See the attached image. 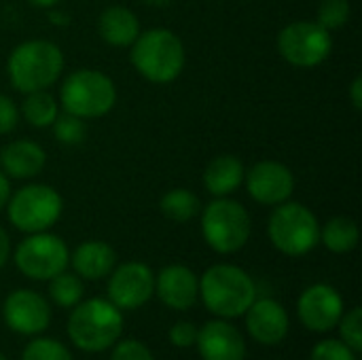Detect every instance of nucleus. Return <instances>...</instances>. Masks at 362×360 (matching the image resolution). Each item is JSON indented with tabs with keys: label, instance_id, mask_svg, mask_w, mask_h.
Returning a JSON list of instances; mask_svg holds the SVG:
<instances>
[{
	"label": "nucleus",
	"instance_id": "ddd939ff",
	"mask_svg": "<svg viewBox=\"0 0 362 360\" xmlns=\"http://www.w3.org/2000/svg\"><path fill=\"white\" fill-rule=\"evenodd\" d=\"M297 312L310 331L325 333L339 325L344 316V299L333 286L314 284L301 293Z\"/></svg>",
	"mask_w": 362,
	"mask_h": 360
},
{
	"label": "nucleus",
	"instance_id": "dca6fc26",
	"mask_svg": "<svg viewBox=\"0 0 362 360\" xmlns=\"http://www.w3.org/2000/svg\"><path fill=\"white\" fill-rule=\"evenodd\" d=\"M155 293L172 310H189L199 295V278L187 265H168L155 276Z\"/></svg>",
	"mask_w": 362,
	"mask_h": 360
},
{
	"label": "nucleus",
	"instance_id": "6e6552de",
	"mask_svg": "<svg viewBox=\"0 0 362 360\" xmlns=\"http://www.w3.org/2000/svg\"><path fill=\"white\" fill-rule=\"evenodd\" d=\"M64 212L62 195L49 185H25L11 193L6 202V214L15 229L23 233L49 231Z\"/></svg>",
	"mask_w": 362,
	"mask_h": 360
},
{
	"label": "nucleus",
	"instance_id": "2f4dec72",
	"mask_svg": "<svg viewBox=\"0 0 362 360\" xmlns=\"http://www.w3.org/2000/svg\"><path fill=\"white\" fill-rule=\"evenodd\" d=\"M19 123V108L17 104L6 98L4 93H0V136L11 134Z\"/></svg>",
	"mask_w": 362,
	"mask_h": 360
},
{
	"label": "nucleus",
	"instance_id": "0eeeda50",
	"mask_svg": "<svg viewBox=\"0 0 362 360\" xmlns=\"http://www.w3.org/2000/svg\"><path fill=\"white\" fill-rule=\"evenodd\" d=\"M267 236L274 248H278L282 255L303 257L318 246L320 223L308 206L288 199L280 206H274L267 223Z\"/></svg>",
	"mask_w": 362,
	"mask_h": 360
},
{
	"label": "nucleus",
	"instance_id": "393cba45",
	"mask_svg": "<svg viewBox=\"0 0 362 360\" xmlns=\"http://www.w3.org/2000/svg\"><path fill=\"white\" fill-rule=\"evenodd\" d=\"M83 293H85V289L76 274L62 272L49 280V295H51L53 303H57L59 308H74L76 303H81Z\"/></svg>",
	"mask_w": 362,
	"mask_h": 360
},
{
	"label": "nucleus",
	"instance_id": "f3484780",
	"mask_svg": "<svg viewBox=\"0 0 362 360\" xmlns=\"http://www.w3.org/2000/svg\"><path fill=\"white\" fill-rule=\"evenodd\" d=\"M246 329L255 342L276 346L288 333V314L274 299H255L246 310Z\"/></svg>",
	"mask_w": 362,
	"mask_h": 360
},
{
	"label": "nucleus",
	"instance_id": "4c0bfd02",
	"mask_svg": "<svg viewBox=\"0 0 362 360\" xmlns=\"http://www.w3.org/2000/svg\"><path fill=\"white\" fill-rule=\"evenodd\" d=\"M0 360H6V359H4V356H2V354H0Z\"/></svg>",
	"mask_w": 362,
	"mask_h": 360
},
{
	"label": "nucleus",
	"instance_id": "7ed1b4c3",
	"mask_svg": "<svg viewBox=\"0 0 362 360\" xmlns=\"http://www.w3.org/2000/svg\"><path fill=\"white\" fill-rule=\"evenodd\" d=\"M6 72L21 93L49 89L64 72V53L51 40H25L11 51Z\"/></svg>",
	"mask_w": 362,
	"mask_h": 360
},
{
	"label": "nucleus",
	"instance_id": "cd10ccee",
	"mask_svg": "<svg viewBox=\"0 0 362 360\" xmlns=\"http://www.w3.org/2000/svg\"><path fill=\"white\" fill-rule=\"evenodd\" d=\"M21 360H72V354L68 352L64 344L40 337L28 344Z\"/></svg>",
	"mask_w": 362,
	"mask_h": 360
},
{
	"label": "nucleus",
	"instance_id": "f257e3e1",
	"mask_svg": "<svg viewBox=\"0 0 362 360\" xmlns=\"http://www.w3.org/2000/svg\"><path fill=\"white\" fill-rule=\"evenodd\" d=\"M132 66L151 83H172L180 76L187 53L180 36L168 28H151L138 34L129 53Z\"/></svg>",
	"mask_w": 362,
	"mask_h": 360
},
{
	"label": "nucleus",
	"instance_id": "6ab92c4d",
	"mask_svg": "<svg viewBox=\"0 0 362 360\" xmlns=\"http://www.w3.org/2000/svg\"><path fill=\"white\" fill-rule=\"evenodd\" d=\"M70 263L74 267V274L85 280H102L110 276V272L117 265V255L112 246L100 240L83 242L74 248L70 255Z\"/></svg>",
	"mask_w": 362,
	"mask_h": 360
},
{
	"label": "nucleus",
	"instance_id": "e433bc0d",
	"mask_svg": "<svg viewBox=\"0 0 362 360\" xmlns=\"http://www.w3.org/2000/svg\"><path fill=\"white\" fill-rule=\"evenodd\" d=\"M30 4H34V6H38V8H53V6H57L62 0H28Z\"/></svg>",
	"mask_w": 362,
	"mask_h": 360
},
{
	"label": "nucleus",
	"instance_id": "412c9836",
	"mask_svg": "<svg viewBox=\"0 0 362 360\" xmlns=\"http://www.w3.org/2000/svg\"><path fill=\"white\" fill-rule=\"evenodd\" d=\"M98 32L110 47H132L142 32L138 15L127 6H108L98 19Z\"/></svg>",
	"mask_w": 362,
	"mask_h": 360
},
{
	"label": "nucleus",
	"instance_id": "72a5a7b5",
	"mask_svg": "<svg viewBox=\"0 0 362 360\" xmlns=\"http://www.w3.org/2000/svg\"><path fill=\"white\" fill-rule=\"evenodd\" d=\"M350 100H352V106L356 108V110H361L362 108V76L358 74L354 81H352V85H350Z\"/></svg>",
	"mask_w": 362,
	"mask_h": 360
},
{
	"label": "nucleus",
	"instance_id": "a878e982",
	"mask_svg": "<svg viewBox=\"0 0 362 360\" xmlns=\"http://www.w3.org/2000/svg\"><path fill=\"white\" fill-rule=\"evenodd\" d=\"M53 129V136L57 142L62 144H68V146H76V144H83L85 136H87V125H85V119L76 117V115H70V112H59L57 119L53 121L51 125Z\"/></svg>",
	"mask_w": 362,
	"mask_h": 360
},
{
	"label": "nucleus",
	"instance_id": "f704fd0d",
	"mask_svg": "<svg viewBox=\"0 0 362 360\" xmlns=\"http://www.w3.org/2000/svg\"><path fill=\"white\" fill-rule=\"evenodd\" d=\"M11 257V240H8V233L4 231V227H0V267L6 265Z\"/></svg>",
	"mask_w": 362,
	"mask_h": 360
},
{
	"label": "nucleus",
	"instance_id": "1a4fd4ad",
	"mask_svg": "<svg viewBox=\"0 0 362 360\" xmlns=\"http://www.w3.org/2000/svg\"><path fill=\"white\" fill-rule=\"evenodd\" d=\"M13 259L23 276L32 280H51L66 272L70 263V250L59 236L40 231L28 233V238L15 248Z\"/></svg>",
	"mask_w": 362,
	"mask_h": 360
},
{
	"label": "nucleus",
	"instance_id": "c85d7f7f",
	"mask_svg": "<svg viewBox=\"0 0 362 360\" xmlns=\"http://www.w3.org/2000/svg\"><path fill=\"white\" fill-rule=\"evenodd\" d=\"M339 335H341V342L354 350V352H362V310L361 308H354L350 310L346 316H341L339 320Z\"/></svg>",
	"mask_w": 362,
	"mask_h": 360
},
{
	"label": "nucleus",
	"instance_id": "423d86ee",
	"mask_svg": "<svg viewBox=\"0 0 362 360\" xmlns=\"http://www.w3.org/2000/svg\"><path fill=\"white\" fill-rule=\"evenodd\" d=\"M202 233L212 250L233 255L250 240L252 221L240 202L231 197H214L202 208Z\"/></svg>",
	"mask_w": 362,
	"mask_h": 360
},
{
	"label": "nucleus",
	"instance_id": "7c9ffc66",
	"mask_svg": "<svg viewBox=\"0 0 362 360\" xmlns=\"http://www.w3.org/2000/svg\"><path fill=\"white\" fill-rule=\"evenodd\" d=\"M110 360H155V359H153L151 350H148L144 344H140V342H136V339H125V342H121V344H117V346H115Z\"/></svg>",
	"mask_w": 362,
	"mask_h": 360
},
{
	"label": "nucleus",
	"instance_id": "4be33fe9",
	"mask_svg": "<svg viewBox=\"0 0 362 360\" xmlns=\"http://www.w3.org/2000/svg\"><path fill=\"white\" fill-rule=\"evenodd\" d=\"M358 225L350 216H333L325 227H320V242L335 255L352 252L358 246Z\"/></svg>",
	"mask_w": 362,
	"mask_h": 360
},
{
	"label": "nucleus",
	"instance_id": "c756f323",
	"mask_svg": "<svg viewBox=\"0 0 362 360\" xmlns=\"http://www.w3.org/2000/svg\"><path fill=\"white\" fill-rule=\"evenodd\" d=\"M310 360H356V352L341 339H325L314 346Z\"/></svg>",
	"mask_w": 362,
	"mask_h": 360
},
{
	"label": "nucleus",
	"instance_id": "39448f33",
	"mask_svg": "<svg viewBox=\"0 0 362 360\" xmlns=\"http://www.w3.org/2000/svg\"><path fill=\"white\" fill-rule=\"evenodd\" d=\"M59 104L66 112L81 119H100L117 104L115 81L93 68L70 72L59 87Z\"/></svg>",
	"mask_w": 362,
	"mask_h": 360
},
{
	"label": "nucleus",
	"instance_id": "f03ea898",
	"mask_svg": "<svg viewBox=\"0 0 362 360\" xmlns=\"http://www.w3.org/2000/svg\"><path fill=\"white\" fill-rule=\"evenodd\" d=\"M204 306L221 318H240L257 299L255 280L238 265H212L199 280Z\"/></svg>",
	"mask_w": 362,
	"mask_h": 360
},
{
	"label": "nucleus",
	"instance_id": "473e14b6",
	"mask_svg": "<svg viewBox=\"0 0 362 360\" xmlns=\"http://www.w3.org/2000/svg\"><path fill=\"white\" fill-rule=\"evenodd\" d=\"M197 339V329L191 323H176L170 329V342L176 348H191Z\"/></svg>",
	"mask_w": 362,
	"mask_h": 360
},
{
	"label": "nucleus",
	"instance_id": "20e7f679",
	"mask_svg": "<svg viewBox=\"0 0 362 360\" xmlns=\"http://www.w3.org/2000/svg\"><path fill=\"white\" fill-rule=\"evenodd\" d=\"M123 333L121 310L108 299H89L74 306L68 318V335L83 352H104Z\"/></svg>",
	"mask_w": 362,
	"mask_h": 360
},
{
	"label": "nucleus",
	"instance_id": "aec40b11",
	"mask_svg": "<svg viewBox=\"0 0 362 360\" xmlns=\"http://www.w3.org/2000/svg\"><path fill=\"white\" fill-rule=\"evenodd\" d=\"M246 168L235 155H218L204 170V187L214 197H229L244 185Z\"/></svg>",
	"mask_w": 362,
	"mask_h": 360
},
{
	"label": "nucleus",
	"instance_id": "2eb2a0df",
	"mask_svg": "<svg viewBox=\"0 0 362 360\" xmlns=\"http://www.w3.org/2000/svg\"><path fill=\"white\" fill-rule=\"evenodd\" d=\"M199 354L204 360H244L246 359V344L242 333L223 320H210L197 331L195 339Z\"/></svg>",
	"mask_w": 362,
	"mask_h": 360
},
{
	"label": "nucleus",
	"instance_id": "9b49d317",
	"mask_svg": "<svg viewBox=\"0 0 362 360\" xmlns=\"http://www.w3.org/2000/svg\"><path fill=\"white\" fill-rule=\"evenodd\" d=\"M155 293V274L140 261H129L110 272L108 301L119 310H138Z\"/></svg>",
	"mask_w": 362,
	"mask_h": 360
},
{
	"label": "nucleus",
	"instance_id": "f8f14e48",
	"mask_svg": "<svg viewBox=\"0 0 362 360\" xmlns=\"http://www.w3.org/2000/svg\"><path fill=\"white\" fill-rule=\"evenodd\" d=\"M248 195L261 206H280L291 199L295 191V176L288 166L280 161H259L244 174Z\"/></svg>",
	"mask_w": 362,
	"mask_h": 360
},
{
	"label": "nucleus",
	"instance_id": "5701e85b",
	"mask_svg": "<svg viewBox=\"0 0 362 360\" xmlns=\"http://www.w3.org/2000/svg\"><path fill=\"white\" fill-rule=\"evenodd\" d=\"M19 115H23V119L38 129L51 127L53 121L59 115V102L57 98L49 91V89H40V91H30L25 93V100L19 108Z\"/></svg>",
	"mask_w": 362,
	"mask_h": 360
},
{
	"label": "nucleus",
	"instance_id": "bb28decb",
	"mask_svg": "<svg viewBox=\"0 0 362 360\" xmlns=\"http://www.w3.org/2000/svg\"><path fill=\"white\" fill-rule=\"evenodd\" d=\"M352 6L350 0H322L318 6V23L325 30H339L350 21Z\"/></svg>",
	"mask_w": 362,
	"mask_h": 360
},
{
	"label": "nucleus",
	"instance_id": "9d476101",
	"mask_svg": "<svg viewBox=\"0 0 362 360\" xmlns=\"http://www.w3.org/2000/svg\"><path fill=\"white\" fill-rule=\"evenodd\" d=\"M278 51L295 68H314L331 55L333 38L318 21H293L278 34Z\"/></svg>",
	"mask_w": 362,
	"mask_h": 360
},
{
	"label": "nucleus",
	"instance_id": "a211bd4d",
	"mask_svg": "<svg viewBox=\"0 0 362 360\" xmlns=\"http://www.w3.org/2000/svg\"><path fill=\"white\" fill-rule=\"evenodd\" d=\"M47 163L45 149L34 140H13L0 149V170L15 180L36 178Z\"/></svg>",
	"mask_w": 362,
	"mask_h": 360
},
{
	"label": "nucleus",
	"instance_id": "c9c22d12",
	"mask_svg": "<svg viewBox=\"0 0 362 360\" xmlns=\"http://www.w3.org/2000/svg\"><path fill=\"white\" fill-rule=\"evenodd\" d=\"M8 197H11V182H8V176L0 170V212L6 208Z\"/></svg>",
	"mask_w": 362,
	"mask_h": 360
},
{
	"label": "nucleus",
	"instance_id": "b1692460",
	"mask_svg": "<svg viewBox=\"0 0 362 360\" xmlns=\"http://www.w3.org/2000/svg\"><path fill=\"white\" fill-rule=\"evenodd\" d=\"M159 210L165 219L174 223H189L202 212V202L189 189H172L161 197Z\"/></svg>",
	"mask_w": 362,
	"mask_h": 360
},
{
	"label": "nucleus",
	"instance_id": "4468645a",
	"mask_svg": "<svg viewBox=\"0 0 362 360\" xmlns=\"http://www.w3.org/2000/svg\"><path fill=\"white\" fill-rule=\"evenodd\" d=\"M2 314L6 327L21 335H38L51 323L49 303L30 289H19L11 293L4 301Z\"/></svg>",
	"mask_w": 362,
	"mask_h": 360
}]
</instances>
